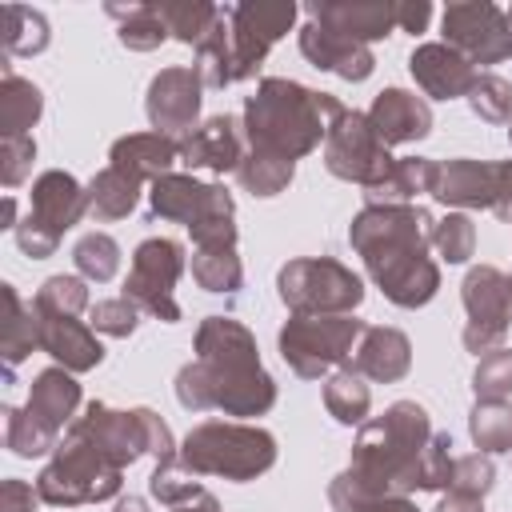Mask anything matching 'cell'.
<instances>
[{"label":"cell","instance_id":"obj_1","mask_svg":"<svg viewBox=\"0 0 512 512\" xmlns=\"http://www.w3.org/2000/svg\"><path fill=\"white\" fill-rule=\"evenodd\" d=\"M184 460L200 472H224V476H252L272 464V440L264 432H240L224 424H204L188 436Z\"/></svg>","mask_w":512,"mask_h":512},{"label":"cell","instance_id":"obj_2","mask_svg":"<svg viewBox=\"0 0 512 512\" xmlns=\"http://www.w3.org/2000/svg\"><path fill=\"white\" fill-rule=\"evenodd\" d=\"M84 192L76 188V180L72 176H64V172H44L40 180H36V188H32V216H28V224L16 232V240H20V248L28 252V256H48L52 248H56V236L84 212Z\"/></svg>","mask_w":512,"mask_h":512},{"label":"cell","instance_id":"obj_3","mask_svg":"<svg viewBox=\"0 0 512 512\" xmlns=\"http://www.w3.org/2000/svg\"><path fill=\"white\" fill-rule=\"evenodd\" d=\"M180 272V248L172 240H148L136 248V264H132V280L128 292L156 316L176 320V304L168 300V288Z\"/></svg>","mask_w":512,"mask_h":512},{"label":"cell","instance_id":"obj_4","mask_svg":"<svg viewBox=\"0 0 512 512\" xmlns=\"http://www.w3.org/2000/svg\"><path fill=\"white\" fill-rule=\"evenodd\" d=\"M356 328H360L356 320H292V324L280 332L284 360H292L296 372H300L304 356H312L304 376H316L324 364H332V360L344 356V344L356 336Z\"/></svg>","mask_w":512,"mask_h":512},{"label":"cell","instance_id":"obj_5","mask_svg":"<svg viewBox=\"0 0 512 512\" xmlns=\"http://www.w3.org/2000/svg\"><path fill=\"white\" fill-rule=\"evenodd\" d=\"M368 120L364 116H348L340 112L332 124V144H328V168L336 176H352V180H376L388 176V156L372 144L368 136Z\"/></svg>","mask_w":512,"mask_h":512},{"label":"cell","instance_id":"obj_6","mask_svg":"<svg viewBox=\"0 0 512 512\" xmlns=\"http://www.w3.org/2000/svg\"><path fill=\"white\" fill-rule=\"evenodd\" d=\"M444 32L464 44L472 56L480 60H500L512 52V36H508V20H500L496 8L488 4H456L444 12Z\"/></svg>","mask_w":512,"mask_h":512},{"label":"cell","instance_id":"obj_7","mask_svg":"<svg viewBox=\"0 0 512 512\" xmlns=\"http://www.w3.org/2000/svg\"><path fill=\"white\" fill-rule=\"evenodd\" d=\"M300 48L308 60H316V68H332L348 80H364L372 72V56L352 36H344L328 24H308L300 36Z\"/></svg>","mask_w":512,"mask_h":512},{"label":"cell","instance_id":"obj_8","mask_svg":"<svg viewBox=\"0 0 512 512\" xmlns=\"http://www.w3.org/2000/svg\"><path fill=\"white\" fill-rule=\"evenodd\" d=\"M464 288H468V292H464V300H468L472 320H476V324H484L468 344H472V348H480V344H488V340H496V336L504 332V316H508L512 284H508L500 272L480 268V272H472V276H468V284H464Z\"/></svg>","mask_w":512,"mask_h":512},{"label":"cell","instance_id":"obj_9","mask_svg":"<svg viewBox=\"0 0 512 512\" xmlns=\"http://www.w3.org/2000/svg\"><path fill=\"white\" fill-rule=\"evenodd\" d=\"M412 76L432 92V96H456L464 88H472V68L464 56H456L444 44H424L420 52H412Z\"/></svg>","mask_w":512,"mask_h":512},{"label":"cell","instance_id":"obj_10","mask_svg":"<svg viewBox=\"0 0 512 512\" xmlns=\"http://www.w3.org/2000/svg\"><path fill=\"white\" fill-rule=\"evenodd\" d=\"M368 124H372V132L380 136V140H412V136H424L428 132V108L416 100V96H408V92H400V88H388V92H380V100L372 104V116H368Z\"/></svg>","mask_w":512,"mask_h":512},{"label":"cell","instance_id":"obj_11","mask_svg":"<svg viewBox=\"0 0 512 512\" xmlns=\"http://www.w3.org/2000/svg\"><path fill=\"white\" fill-rule=\"evenodd\" d=\"M196 76L192 72H164L152 80V100H148V116L156 128H180L196 116Z\"/></svg>","mask_w":512,"mask_h":512},{"label":"cell","instance_id":"obj_12","mask_svg":"<svg viewBox=\"0 0 512 512\" xmlns=\"http://www.w3.org/2000/svg\"><path fill=\"white\" fill-rule=\"evenodd\" d=\"M44 320H40V344L56 356V360H64L68 368H92V364H100V344L72 320V316H52V312H40Z\"/></svg>","mask_w":512,"mask_h":512},{"label":"cell","instance_id":"obj_13","mask_svg":"<svg viewBox=\"0 0 512 512\" xmlns=\"http://www.w3.org/2000/svg\"><path fill=\"white\" fill-rule=\"evenodd\" d=\"M184 152H188V164H204V168H216V172L236 168V160H240L236 124H232V120H224V116L208 120V124H204V128L184 144Z\"/></svg>","mask_w":512,"mask_h":512},{"label":"cell","instance_id":"obj_14","mask_svg":"<svg viewBox=\"0 0 512 512\" xmlns=\"http://www.w3.org/2000/svg\"><path fill=\"white\" fill-rule=\"evenodd\" d=\"M112 168H120V172H128V176H148V172H164L172 160H176V144L172 140H164L160 132L156 136H132V140H120L116 148H112Z\"/></svg>","mask_w":512,"mask_h":512},{"label":"cell","instance_id":"obj_15","mask_svg":"<svg viewBox=\"0 0 512 512\" xmlns=\"http://www.w3.org/2000/svg\"><path fill=\"white\" fill-rule=\"evenodd\" d=\"M76 400H80V392H76V384H72L64 372H44V376H36V384H32L28 412L40 416L48 428H60V424L72 416Z\"/></svg>","mask_w":512,"mask_h":512},{"label":"cell","instance_id":"obj_16","mask_svg":"<svg viewBox=\"0 0 512 512\" xmlns=\"http://www.w3.org/2000/svg\"><path fill=\"white\" fill-rule=\"evenodd\" d=\"M320 16V24L344 32V36H384L396 20V8H380V4H344V8H312Z\"/></svg>","mask_w":512,"mask_h":512},{"label":"cell","instance_id":"obj_17","mask_svg":"<svg viewBox=\"0 0 512 512\" xmlns=\"http://www.w3.org/2000/svg\"><path fill=\"white\" fill-rule=\"evenodd\" d=\"M0 108H4V132H8V136H24V128L40 116V92H36V84H28V80L4 72Z\"/></svg>","mask_w":512,"mask_h":512},{"label":"cell","instance_id":"obj_18","mask_svg":"<svg viewBox=\"0 0 512 512\" xmlns=\"http://www.w3.org/2000/svg\"><path fill=\"white\" fill-rule=\"evenodd\" d=\"M136 204V176L120 172V168H108L96 184H92V196H88V208L96 216H124L128 208Z\"/></svg>","mask_w":512,"mask_h":512},{"label":"cell","instance_id":"obj_19","mask_svg":"<svg viewBox=\"0 0 512 512\" xmlns=\"http://www.w3.org/2000/svg\"><path fill=\"white\" fill-rule=\"evenodd\" d=\"M48 44L44 36V16L32 8H4V48L8 52H40Z\"/></svg>","mask_w":512,"mask_h":512},{"label":"cell","instance_id":"obj_20","mask_svg":"<svg viewBox=\"0 0 512 512\" xmlns=\"http://www.w3.org/2000/svg\"><path fill=\"white\" fill-rule=\"evenodd\" d=\"M192 272H196V280H200L208 292H232V288L240 284V264H236V256L224 252V248H200Z\"/></svg>","mask_w":512,"mask_h":512},{"label":"cell","instance_id":"obj_21","mask_svg":"<svg viewBox=\"0 0 512 512\" xmlns=\"http://www.w3.org/2000/svg\"><path fill=\"white\" fill-rule=\"evenodd\" d=\"M56 428H48L40 416L32 412H8V448L16 456H40L44 448H52Z\"/></svg>","mask_w":512,"mask_h":512},{"label":"cell","instance_id":"obj_22","mask_svg":"<svg viewBox=\"0 0 512 512\" xmlns=\"http://www.w3.org/2000/svg\"><path fill=\"white\" fill-rule=\"evenodd\" d=\"M84 300H88V292H84L80 280H72V276H52V280L44 284V292L36 296V308H40V312H52V316H72L76 308H84Z\"/></svg>","mask_w":512,"mask_h":512},{"label":"cell","instance_id":"obj_23","mask_svg":"<svg viewBox=\"0 0 512 512\" xmlns=\"http://www.w3.org/2000/svg\"><path fill=\"white\" fill-rule=\"evenodd\" d=\"M328 408H332L336 420H344V424L360 420V412L368 408V392L360 388V380H356L352 372H340V376L328 384Z\"/></svg>","mask_w":512,"mask_h":512},{"label":"cell","instance_id":"obj_24","mask_svg":"<svg viewBox=\"0 0 512 512\" xmlns=\"http://www.w3.org/2000/svg\"><path fill=\"white\" fill-rule=\"evenodd\" d=\"M76 264H80V272H88L96 280H108L116 272V244L108 236L92 232V236H84L76 244Z\"/></svg>","mask_w":512,"mask_h":512},{"label":"cell","instance_id":"obj_25","mask_svg":"<svg viewBox=\"0 0 512 512\" xmlns=\"http://www.w3.org/2000/svg\"><path fill=\"white\" fill-rule=\"evenodd\" d=\"M164 16H160V8H132L128 12V24L120 28V40L124 44H132V48H152V44H160L164 40Z\"/></svg>","mask_w":512,"mask_h":512},{"label":"cell","instance_id":"obj_26","mask_svg":"<svg viewBox=\"0 0 512 512\" xmlns=\"http://www.w3.org/2000/svg\"><path fill=\"white\" fill-rule=\"evenodd\" d=\"M472 104H476V112H484L488 120H504L508 112H512V88L504 84V80H496V76H484V80H476L472 84Z\"/></svg>","mask_w":512,"mask_h":512},{"label":"cell","instance_id":"obj_27","mask_svg":"<svg viewBox=\"0 0 512 512\" xmlns=\"http://www.w3.org/2000/svg\"><path fill=\"white\" fill-rule=\"evenodd\" d=\"M472 436H476V444H484V448H508V444H512V416H508V412H496V408H488V412L476 408V416H472Z\"/></svg>","mask_w":512,"mask_h":512},{"label":"cell","instance_id":"obj_28","mask_svg":"<svg viewBox=\"0 0 512 512\" xmlns=\"http://www.w3.org/2000/svg\"><path fill=\"white\" fill-rule=\"evenodd\" d=\"M512 388V352H500L476 368V392L480 396H504Z\"/></svg>","mask_w":512,"mask_h":512},{"label":"cell","instance_id":"obj_29","mask_svg":"<svg viewBox=\"0 0 512 512\" xmlns=\"http://www.w3.org/2000/svg\"><path fill=\"white\" fill-rule=\"evenodd\" d=\"M436 240H440V248H444V256H448V260H464V256H468V248H472V228H468V220H464V216H448V220L440 224Z\"/></svg>","mask_w":512,"mask_h":512},{"label":"cell","instance_id":"obj_30","mask_svg":"<svg viewBox=\"0 0 512 512\" xmlns=\"http://www.w3.org/2000/svg\"><path fill=\"white\" fill-rule=\"evenodd\" d=\"M92 324L96 328H104V332H116V336H124V332H132V304L128 300H108V304H96L92 308Z\"/></svg>","mask_w":512,"mask_h":512},{"label":"cell","instance_id":"obj_31","mask_svg":"<svg viewBox=\"0 0 512 512\" xmlns=\"http://www.w3.org/2000/svg\"><path fill=\"white\" fill-rule=\"evenodd\" d=\"M4 148H8L4 180H8V184H16V180L24 176V156H32L36 148H32V140H28V136H8V140H4Z\"/></svg>","mask_w":512,"mask_h":512},{"label":"cell","instance_id":"obj_32","mask_svg":"<svg viewBox=\"0 0 512 512\" xmlns=\"http://www.w3.org/2000/svg\"><path fill=\"white\" fill-rule=\"evenodd\" d=\"M376 512H416V508H408V504H404V500H396V504H380V508H376Z\"/></svg>","mask_w":512,"mask_h":512}]
</instances>
